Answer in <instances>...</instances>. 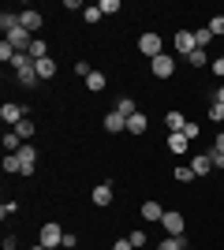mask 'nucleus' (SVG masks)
I'll list each match as a JSON object with an SVG mask.
<instances>
[{
	"instance_id": "35",
	"label": "nucleus",
	"mask_w": 224,
	"mask_h": 250,
	"mask_svg": "<svg viewBox=\"0 0 224 250\" xmlns=\"http://www.w3.org/2000/svg\"><path fill=\"white\" fill-rule=\"evenodd\" d=\"M97 8H101V15H116V11H120V0H101Z\"/></svg>"
},
{
	"instance_id": "42",
	"label": "nucleus",
	"mask_w": 224,
	"mask_h": 250,
	"mask_svg": "<svg viewBox=\"0 0 224 250\" xmlns=\"http://www.w3.org/2000/svg\"><path fill=\"white\" fill-rule=\"evenodd\" d=\"M183 135H187V138L194 142V138H198V124H187V127H183Z\"/></svg>"
},
{
	"instance_id": "43",
	"label": "nucleus",
	"mask_w": 224,
	"mask_h": 250,
	"mask_svg": "<svg viewBox=\"0 0 224 250\" xmlns=\"http://www.w3.org/2000/svg\"><path fill=\"white\" fill-rule=\"evenodd\" d=\"M213 71H217V79H224V56H217V60H213Z\"/></svg>"
},
{
	"instance_id": "8",
	"label": "nucleus",
	"mask_w": 224,
	"mask_h": 250,
	"mask_svg": "<svg viewBox=\"0 0 224 250\" xmlns=\"http://www.w3.org/2000/svg\"><path fill=\"white\" fill-rule=\"evenodd\" d=\"M172 45H176V52H180V56H191V52L198 49V42H194L191 30H180L176 38H172Z\"/></svg>"
},
{
	"instance_id": "9",
	"label": "nucleus",
	"mask_w": 224,
	"mask_h": 250,
	"mask_svg": "<svg viewBox=\"0 0 224 250\" xmlns=\"http://www.w3.org/2000/svg\"><path fill=\"white\" fill-rule=\"evenodd\" d=\"M8 42H11V49H15V52H30V45H34V34L19 26V30H11V34H8Z\"/></svg>"
},
{
	"instance_id": "36",
	"label": "nucleus",
	"mask_w": 224,
	"mask_h": 250,
	"mask_svg": "<svg viewBox=\"0 0 224 250\" xmlns=\"http://www.w3.org/2000/svg\"><path fill=\"white\" fill-rule=\"evenodd\" d=\"M11 213H19V202H4V206H0V217H4V220H8Z\"/></svg>"
},
{
	"instance_id": "33",
	"label": "nucleus",
	"mask_w": 224,
	"mask_h": 250,
	"mask_svg": "<svg viewBox=\"0 0 224 250\" xmlns=\"http://www.w3.org/2000/svg\"><path fill=\"white\" fill-rule=\"evenodd\" d=\"M82 19L90 22V26H94V22H101V8H97V4H90V8L82 11Z\"/></svg>"
},
{
	"instance_id": "47",
	"label": "nucleus",
	"mask_w": 224,
	"mask_h": 250,
	"mask_svg": "<svg viewBox=\"0 0 224 250\" xmlns=\"http://www.w3.org/2000/svg\"><path fill=\"white\" fill-rule=\"evenodd\" d=\"M183 250H187V247H183Z\"/></svg>"
},
{
	"instance_id": "11",
	"label": "nucleus",
	"mask_w": 224,
	"mask_h": 250,
	"mask_svg": "<svg viewBox=\"0 0 224 250\" xmlns=\"http://www.w3.org/2000/svg\"><path fill=\"white\" fill-rule=\"evenodd\" d=\"M90 198H94V206H97V209H108V206H112V183H97Z\"/></svg>"
},
{
	"instance_id": "18",
	"label": "nucleus",
	"mask_w": 224,
	"mask_h": 250,
	"mask_svg": "<svg viewBox=\"0 0 224 250\" xmlns=\"http://www.w3.org/2000/svg\"><path fill=\"white\" fill-rule=\"evenodd\" d=\"M19 146H22V138L15 135V127H8L4 131V153H19Z\"/></svg>"
},
{
	"instance_id": "17",
	"label": "nucleus",
	"mask_w": 224,
	"mask_h": 250,
	"mask_svg": "<svg viewBox=\"0 0 224 250\" xmlns=\"http://www.w3.org/2000/svg\"><path fill=\"white\" fill-rule=\"evenodd\" d=\"M11 67H15V71H34V56L30 52H15V60H11Z\"/></svg>"
},
{
	"instance_id": "29",
	"label": "nucleus",
	"mask_w": 224,
	"mask_h": 250,
	"mask_svg": "<svg viewBox=\"0 0 224 250\" xmlns=\"http://www.w3.org/2000/svg\"><path fill=\"white\" fill-rule=\"evenodd\" d=\"M205 26H209V34H213V38H224V15H213Z\"/></svg>"
},
{
	"instance_id": "22",
	"label": "nucleus",
	"mask_w": 224,
	"mask_h": 250,
	"mask_svg": "<svg viewBox=\"0 0 224 250\" xmlns=\"http://www.w3.org/2000/svg\"><path fill=\"white\" fill-rule=\"evenodd\" d=\"M116 112H120V116H123V120H131V116L139 112V104L131 101V97H120V101H116Z\"/></svg>"
},
{
	"instance_id": "13",
	"label": "nucleus",
	"mask_w": 224,
	"mask_h": 250,
	"mask_svg": "<svg viewBox=\"0 0 224 250\" xmlns=\"http://www.w3.org/2000/svg\"><path fill=\"white\" fill-rule=\"evenodd\" d=\"M187 146H191V138L183 131H172L168 135V153H187Z\"/></svg>"
},
{
	"instance_id": "39",
	"label": "nucleus",
	"mask_w": 224,
	"mask_h": 250,
	"mask_svg": "<svg viewBox=\"0 0 224 250\" xmlns=\"http://www.w3.org/2000/svg\"><path fill=\"white\" fill-rule=\"evenodd\" d=\"M79 247V235H75V231H64V250H75Z\"/></svg>"
},
{
	"instance_id": "15",
	"label": "nucleus",
	"mask_w": 224,
	"mask_h": 250,
	"mask_svg": "<svg viewBox=\"0 0 224 250\" xmlns=\"http://www.w3.org/2000/svg\"><path fill=\"white\" fill-rule=\"evenodd\" d=\"M105 131H112V135H120V131H127V120H123V116H120L116 108H112V112L105 116Z\"/></svg>"
},
{
	"instance_id": "23",
	"label": "nucleus",
	"mask_w": 224,
	"mask_h": 250,
	"mask_svg": "<svg viewBox=\"0 0 224 250\" xmlns=\"http://www.w3.org/2000/svg\"><path fill=\"white\" fill-rule=\"evenodd\" d=\"M164 127H168V131H183V127H187L183 112H168V116H164Z\"/></svg>"
},
{
	"instance_id": "37",
	"label": "nucleus",
	"mask_w": 224,
	"mask_h": 250,
	"mask_svg": "<svg viewBox=\"0 0 224 250\" xmlns=\"http://www.w3.org/2000/svg\"><path fill=\"white\" fill-rule=\"evenodd\" d=\"M75 75H82V79H90V75H94V67H90L86 60H79V63H75Z\"/></svg>"
},
{
	"instance_id": "34",
	"label": "nucleus",
	"mask_w": 224,
	"mask_h": 250,
	"mask_svg": "<svg viewBox=\"0 0 224 250\" xmlns=\"http://www.w3.org/2000/svg\"><path fill=\"white\" fill-rule=\"evenodd\" d=\"M209 120H213V124H224V104H221V101L209 104Z\"/></svg>"
},
{
	"instance_id": "1",
	"label": "nucleus",
	"mask_w": 224,
	"mask_h": 250,
	"mask_svg": "<svg viewBox=\"0 0 224 250\" xmlns=\"http://www.w3.org/2000/svg\"><path fill=\"white\" fill-rule=\"evenodd\" d=\"M38 243H41V247H49V250H64V228H60L56 220H45Z\"/></svg>"
},
{
	"instance_id": "24",
	"label": "nucleus",
	"mask_w": 224,
	"mask_h": 250,
	"mask_svg": "<svg viewBox=\"0 0 224 250\" xmlns=\"http://www.w3.org/2000/svg\"><path fill=\"white\" fill-rule=\"evenodd\" d=\"M0 168H4V176H11V172H19V157H15V153H4V161H0Z\"/></svg>"
},
{
	"instance_id": "5",
	"label": "nucleus",
	"mask_w": 224,
	"mask_h": 250,
	"mask_svg": "<svg viewBox=\"0 0 224 250\" xmlns=\"http://www.w3.org/2000/svg\"><path fill=\"white\" fill-rule=\"evenodd\" d=\"M0 120H4L8 127H19L22 120H26V108L15 104V101H4V104H0Z\"/></svg>"
},
{
	"instance_id": "7",
	"label": "nucleus",
	"mask_w": 224,
	"mask_h": 250,
	"mask_svg": "<svg viewBox=\"0 0 224 250\" xmlns=\"http://www.w3.org/2000/svg\"><path fill=\"white\" fill-rule=\"evenodd\" d=\"M41 11H34V8H26V11H19V26L22 30H30L34 38H38V30H41Z\"/></svg>"
},
{
	"instance_id": "25",
	"label": "nucleus",
	"mask_w": 224,
	"mask_h": 250,
	"mask_svg": "<svg viewBox=\"0 0 224 250\" xmlns=\"http://www.w3.org/2000/svg\"><path fill=\"white\" fill-rule=\"evenodd\" d=\"M34 131H38V127H34V120H30V116H26V120H22V124L15 127V135H19L22 142H26V138H34Z\"/></svg>"
},
{
	"instance_id": "41",
	"label": "nucleus",
	"mask_w": 224,
	"mask_h": 250,
	"mask_svg": "<svg viewBox=\"0 0 224 250\" xmlns=\"http://www.w3.org/2000/svg\"><path fill=\"white\" fill-rule=\"evenodd\" d=\"M112 250H135V243H131V239H116V243H112Z\"/></svg>"
},
{
	"instance_id": "21",
	"label": "nucleus",
	"mask_w": 224,
	"mask_h": 250,
	"mask_svg": "<svg viewBox=\"0 0 224 250\" xmlns=\"http://www.w3.org/2000/svg\"><path fill=\"white\" fill-rule=\"evenodd\" d=\"M105 86H108V79H105V75H101V71H94V75H90V79H86V90H90V94H101Z\"/></svg>"
},
{
	"instance_id": "32",
	"label": "nucleus",
	"mask_w": 224,
	"mask_h": 250,
	"mask_svg": "<svg viewBox=\"0 0 224 250\" xmlns=\"http://www.w3.org/2000/svg\"><path fill=\"white\" fill-rule=\"evenodd\" d=\"M172 176L180 179V183H191V179H194V172H191V165H180L176 172H172Z\"/></svg>"
},
{
	"instance_id": "30",
	"label": "nucleus",
	"mask_w": 224,
	"mask_h": 250,
	"mask_svg": "<svg viewBox=\"0 0 224 250\" xmlns=\"http://www.w3.org/2000/svg\"><path fill=\"white\" fill-rule=\"evenodd\" d=\"M38 83H41V79H38V71H22V75H19V86H26V90H34Z\"/></svg>"
},
{
	"instance_id": "31",
	"label": "nucleus",
	"mask_w": 224,
	"mask_h": 250,
	"mask_svg": "<svg viewBox=\"0 0 224 250\" xmlns=\"http://www.w3.org/2000/svg\"><path fill=\"white\" fill-rule=\"evenodd\" d=\"M0 60H4V63H11V60H15V49H11V42H8V38L0 42Z\"/></svg>"
},
{
	"instance_id": "12",
	"label": "nucleus",
	"mask_w": 224,
	"mask_h": 250,
	"mask_svg": "<svg viewBox=\"0 0 224 250\" xmlns=\"http://www.w3.org/2000/svg\"><path fill=\"white\" fill-rule=\"evenodd\" d=\"M34 71H38V79H41V83H49V79H53V75L60 71V67H56V60H53V56H45V60H38V63H34Z\"/></svg>"
},
{
	"instance_id": "4",
	"label": "nucleus",
	"mask_w": 224,
	"mask_h": 250,
	"mask_svg": "<svg viewBox=\"0 0 224 250\" xmlns=\"http://www.w3.org/2000/svg\"><path fill=\"white\" fill-rule=\"evenodd\" d=\"M161 224H164V231H168V235H187V217H183V213H176V209H164Z\"/></svg>"
},
{
	"instance_id": "16",
	"label": "nucleus",
	"mask_w": 224,
	"mask_h": 250,
	"mask_svg": "<svg viewBox=\"0 0 224 250\" xmlns=\"http://www.w3.org/2000/svg\"><path fill=\"white\" fill-rule=\"evenodd\" d=\"M146 127H149V120H146L142 112H135V116L127 120V135H146Z\"/></svg>"
},
{
	"instance_id": "6",
	"label": "nucleus",
	"mask_w": 224,
	"mask_h": 250,
	"mask_svg": "<svg viewBox=\"0 0 224 250\" xmlns=\"http://www.w3.org/2000/svg\"><path fill=\"white\" fill-rule=\"evenodd\" d=\"M149 71L157 75V79H172L176 75V60H172L168 52H161L157 60H149Z\"/></svg>"
},
{
	"instance_id": "2",
	"label": "nucleus",
	"mask_w": 224,
	"mask_h": 250,
	"mask_svg": "<svg viewBox=\"0 0 224 250\" xmlns=\"http://www.w3.org/2000/svg\"><path fill=\"white\" fill-rule=\"evenodd\" d=\"M139 52H142V56H149V60H157L161 52H164V42H161V34H157V30H146V34L139 38Z\"/></svg>"
},
{
	"instance_id": "46",
	"label": "nucleus",
	"mask_w": 224,
	"mask_h": 250,
	"mask_svg": "<svg viewBox=\"0 0 224 250\" xmlns=\"http://www.w3.org/2000/svg\"><path fill=\"white\" fill-rule=\"evenodd\" d=\"M34 250H49V247H41V243H38V247H34Z\"/></svg>"
},
{
	"instance_id": "20",
	"label": "nucleus",
	"mask_w": 224,
	"mask_h": 250,
	"mask_svg": "<svg viewBox=\"0 0 224 250\" xmlns=\"http://www.w3.org/2000/svg\"><path fill=\"white\" fill-rule=\"evenodd\" d=\"M183 247H187V235H168L157 243V250H183Z\"/></svg>"
},
{
	"instance_id": "28",
	"label": "nucleus",
	"mask_w": 224,
	"mask_h": 250,
	"mask_svg": "<svg viewBox=\"0 0 224 250\" xmlns=\"http://www.w3.org/2000/svg\"><path fill=\"white\" fill-rule=\"evenodd\" d=\"M30 56H34V63H38V60H45V56H49V45L34 38V45H30Z\"/></svg>"
},
{
	"instance_id": "10",
	"label": "nucleus",
	"mask_w": 224,
	"mask_h": 250,
	"mask_svg": "<svg viewBox=\"0 0 224 250\" xmlns=\"http://www.w3.org/2000/svg\"><path fill=\"white\" fill-rule=\"evenodd\" d=\"M191 172H194V179L209 176V172H213V161H209V153H194V157H191Z\"/></svg>"
},
{
	"instance_id": "19",
	"label": "nucleus",
	"mask_w": 224,
	"mask_h": 250,
	"mask_svg": "<svg viewBox=\"0 0 224 250\" xmlns=\"http://www.w3.org/2000/svg\"><path fill=\"white\" fill-rule=\"evenodd\" d=\"M0 26H4V34L19 30V11H0Z\"/></svg>"
},
{
	"instance_id": "27",
	"label": "nucleus",
	"mask_w": 224,
	"mask_h": 250,
	"mask_svg": "<svg viewBox=\"0 0 224 250\" xmlns=\"http://www.w3.org/2000/svg\"><path fill=\"white\" fill-rule=\"evenodd\" d=\"M194 42H198V49H209V45H213V34H209V26L194 30Z\"/></svg>"
},
{
	"instance_id": "40",
	"label": "nucleus",
	"mask_w": 224,
	"mask_h": 250,
	"mask_svg": "<svg viewBox=\"0 0 224 250\" xmlns=\"http://www.w3.org/2000/svg\"><path fill=\"white\" fill-rule=\"evenodd\" d=\"M213 153H224V131H217V138H213Z\"/></svg>"
},
{
	"instance_id": "14",
	"label": "nucleus",
	"mask_w": 224,
	"mask_h": 250,
	"mask_svg": "<svg viewBox=\"0 0 224 250\" xmlns=\"http://www.w3.org/2000/svg\"><path fill=\"white\" fill-rule=\"evenodd\" d=\"M161 217H164V206H161V202H142V220L161 224Z\"/></svg>"
},
{
	"instance_id": "44",
	"label": "nucleus",
	"mask_w": 224,
	"mask_h": 250,
	"mask_svg": "<svg viewBox=\"0 0 224 250\" xmlns=\"http://www.w3.org/2000/svg\"><path fill=\"white\" fill-rule=\"evenodd\" d=\"M209 161H213V168H224V153H213V149H209Z\"/></svg>"
},
{
	"instance_id": "26",
	"label": "nucleus",
	"mask_w": 224,
	"mask_h": 250,
	"mask_svg": "<svg viewBox=\"0 0 224 250\" xmlns=\"http://www.w3.org/2000/svg\"><path fill=\"white\" fill-rule=\"evenodd\" d=\"M187 63H191V67H205V63H209V52H205V49H194L191 56H187Z\"/></svg>"
},
{
	"instance_id": "45",
	"label": "nucleus",
	"mask_w": 224,
	"mask_h": 250,
	"mask_svg": "<svg viewBox=\"0 0 224 250\" xmlns=\"http://www.w3.org/2000/svg\"><path fill=\"white\" fill-rule=\"evenodd\" d=\"M213 101H221V104H224V86H217V97H213Z\"/></svg>"
},
{
	"instance_id": "3",
	"label": "nucleus",
	"mask_w": 224,
	"mask_h": 250,
	"mask_svg": "<svg viewBox=\"0 0 224 250\" xmlns=\"http://www.w3.org/2000/svg\"><path fill=\"white\" fill-rule=\"evenodd\" d=\"M15 157H19V165H22V168H19V176H34V172H38V149H34L30 142H22Z\"/></svg>"
},
{
	"instance_id": "38",
	"label": "nucleus",
	"mask_w": 224,
	"mask_h": 250,
	"mask_svg": "<svg viewBox=\"0 0 224 250\" xmlns=\"http://www.w3.org/2000/svg\"><path fill=\"white\" fill-rule=\"evenodd\" d=\"M127 239L135 243V247H146V231H142V228H135V231H131V235H127Z\"/></svg>"
}]
</instances>
